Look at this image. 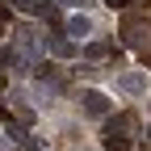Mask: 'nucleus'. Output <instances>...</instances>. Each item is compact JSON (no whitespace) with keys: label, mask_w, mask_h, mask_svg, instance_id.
<instances>
[{"label":"nucleus","mask_w":151,"mask_h":151,"mask_svg":"<svg viewBox=\"0 0 151 151\" xmlns=\"http://www.w3.org/2000/svg\"><path fill=\"white\" fill-rule=\"evenodd\" d=\"M9 21V4H0V25H4Z\"/></svg>","instance_id":"nucleus-11"},{"label":"nucleus","mask_w":151,"mask_h":151,"mask_svg":"<svg viewBox=\"0 0 151 151\" xmlns=\"http://www.w3.org/2000/svg\"><path fill=\"white\" fill-rule=\"evenodd\" d=\"M134 4H151V0H134Z\"/></svg>","instance_id":"nucleus-12"},{"label":"nucleus","mask_w":151,"mask_h":151,"mask_svg":"<svg viewBox=\"0 0 151 151\" xmlns=\"http://www.w3.org/2000/svg\"><path fill=\"white\" fill-rule=\"evenodd\" d=\"M0 88H4V76H0Z\"/></svg>","instance_id":"nucleus-13"},{"label":"nucleus","mask_w":151,"mask_h":151,"mask_svg":"<svg viewBox=\"0 0 151 151\" xmlns=\"http://www.w3.org/2000/svg\"><path fill=\"white\" fill-rule=\"evenodd\" d=\"M13 42L21 46V50H38V29L34 25H17L13 29Z\"/></svg>","instance_id":"nucleus-3"},{"label":"nucleus","mask_w":151,"mask_h":151,"mask_svg":"<svg viewBox=\"0 0 151 151\" xmlns=\"http://www.w3.org/2000/svg\"><path fill=\"white\" fill-rule=\"evenodd\" d=\"M67 34L71 38H88L92 34V21H88V17H71V21H67Z\"/></svg>","instance_id":"nucleus-6"},{"label":"nucleus","mask_w":151,"mask_h":151,"mask_svg":"<svg viewBox=\"0 0 151 151\" xmlns=\"http://www.w3.org/2000/svg\"><path fill=\"white\" fill-rule=\"evenodd\" d=\"M84 55H88V59H105V55H109V46H105V42H92Z\"/></svg>","instance_id":"nucleus-8"},{"label":"nucleus","mask_w":151,"mask_h":151,"mask_svg":"<svg viewBox=\"0 0 151 151\" xmlns=\"http://www.w3.org/2000/svg\"><path fill=\"white\" fill-rule=\"evenodd\" d=\"M105 4H109V9H126L130 0H105Z\"/></svg>","instance_id":"nucleus-10"},{"label":"nucleus","mask_w":151,"mask_h":151,"mask_svg":"<svg viewBox=\"0 0 151 151\" xmlns=\"http://www.w3.org/2000/svg\"><path fill=\"white\" fill-rule=\"evenodd\" d=\"M80 105H84V113H88V118H105V113H109V97H105L101 88H84Z\"/></svg>","instance_id":"nucleus-1"},{"label":"nucleus","mask_w":151,"mask_h":151,"mask_svg":"<svg viewBox=\"0 0 151 151\" xmlns=\"http://www.w3.org/2000/svg\"><path fill=\"white\" fill-rule=\"evenodd\" d=\"M105 151H130V134H109L105 139Z\"/></svg>","instance_id":"nucleus-7"},{"label":"nucleus","mask_w":151,"mask_h":151,"mask_svg":"<svg viewBox=\"0 0 151 151\" xmlns=\"http://www.w3.org/2000/svg\"><path fill=\"white\" fill-rule=\"evenodd\" d=\"M118 88L130 92V97H139V92L147 88V76H143V71H130V76H122V80H118Z\"/></svg>","instance_id":"nucleus-4"},{"label":"nucleus","mask_w":151,"mask_h":151,"mask_svg":"<svg viewBox=\"0 0 151 151\" xmlns=\"http://www.w3.org/2000/svg\"><path fill=\"white\" fill-rule=\"evenodd\" d=\"M134 126H139V118H134V113H118V118H109L105 134H130Z\"/></svg>","instance_id":"nucleus-2"},{"label":"nucleus","mask_w":151,"mask_h":151,"mask_svg":"<svg viewBox=\"0 0 151 151\" xmlns=\"http://www.w3.org/2000/svg\"><path fill=\"white\" fill-rule=\"evenodd\" d=\"M59 4H67V9H88L92 0H59Z\"/></svg>","instance_id":"nucleus-9"},{"label":"nucleus","mask_w":151,"mask_h":151,"mask_svg":"<svg viewBox=\"0 0 151 151\" xmlns=\"http://www.w3.org/2000/svg\"><path fill=\"white\" fill-rule=\"evenodd\" d=\"M46 50H50V55H59V59H67V55H76V46L67 42L63 34H55V38H46Z\"/></svg>","instance_id":"nucleus-5"}]
</instances>
